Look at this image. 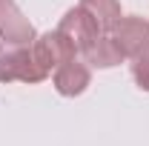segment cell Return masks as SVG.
Returning <instances> with one entry per match:
<instances>
[{"label": "cell", "mask_w": 149, "mask_h": 146, "mask_svg": "<svg viewBox=\"0 0 149 146\" xmlns=\"http://www.w3.org/2000/svg\"><path fill=\"white\" fill-rule=\"evenodd\" d=\"M49 74L37 66L32 55V43L29 46H15V43H3L0 46V83H40Z\"/></svg>", "instance_id": "1"}, {"label": "cell", "mask_w": 149, "mask_h": 146, "mask_svg": "<svg viewBox=\"0 0 149 146\" xmlns=\"http://www.w3.org/2000/svg\"><path fill=\"white\" fill-rule=\"evenodd\" d=\"M83 57H86V63H89L92 69H112V66H120V63L126 60L123 49L115 43V37H112L109 32H103V35L97 37L92 43V49L83 52Z\"/></svg>", "instance_id": "7"}, {"label": "cell", "mask_w": 149, "mask_h": 146, "mask_svg": "<svg viewBox=\"0 0 149 146\" xmlns=\"http://www.w3.org/2000/svg\"><path fill=\"white\" fill-rule=\"evenodd\" d=\"M32 55H35L37 66L43 69L46 74H52L55 69H60L63 63H69L74 60V46L66 40V37L60 35V32H43V35H37L32 40Z\"/></svg>", "instance_id": "2"}, {"label": "cell", "mask_w": 149, "mask_h": 146, "mask_svg": "<svg viewBox=\"0 0 149 146\" xmlns=\"http://www.w3.org/2000/svg\"><path fill=\"white\" fill-rule=\"evenodd\" d=\"M57 32H60V35L74 46V52H77V55L89 52V49H92V43L103 35V32H100V26L92 20V15H89V12H83L80 6L69 9V12L60 17Z\"/></svg>", "instance_id": "3"}, {"label": "cell", "mask_w": 149, "mask_h": 146, "mask_svg": "<svg viewBox=\"0 0 149 146\" xmlns=\"http://www.w3.org/2000/svg\"><path fill=\"white\" fill-rule=\"evenodd\" d=\"M0 37L3 43H15V46H29L37 37L32 20L20 12L15 0H0Z\"/></svg>", "instance_id": "5"}, {"label": "cell", "mask_w": 149, "mask_h": 146, "mask_svg": "<svg viewBox=\"0 0 149 146\" xmlns=\"http://www.w3.org/2000/svg\"><path fill=\"white\" fill-rule=\"evenodd\" d=\"M115 43L123 49V55L135 60V57L149 55V20L138 17V15H120V20L109 29Z\"/></svg>", "instance_id": "4"}, {"label": "cell", "mask_w": 149, "mask_h": 146, "mask_svg": "<svg viewBox=\"0 0 149 146\" xmlns=\"http://www.w3.org/2000/svg\"><path fill=\"white\" fill-rule=\"evenodd\" d=\"M77 6L92 15V20L100 26V32H109L120 20V0H80Z\"/></svg>", "instance_id": "8"}, {"label": "cell", "mask_w": 149, "mask_h": 146, "mask_svg": "<svg viewBox=\"0 0 149 146\" xmlns=\"http://www.w3.org/2000/svg\"><path fill=\"white\" fill-rule=\"evenodd\" d=\"M52 83H55V92L63 95V97H77L89 89L92 83V69L89 63H77V60H69L63 63L60 69L52 72Z\"/></svg>", "instance_id": "6"}, {"label": "cell", "mask_w": 149, "mask_h": 146, "mask_svg": "<svg viewBox=\"0 0 149 146\" xmlns=\"http://www.w3.org/2000/svg\"><path fill=\"white\" fill-rule=\"evenodd\" d=\"M132 77H135L138 89L149 92V55L135 57V60H132Z\"/></svg>", "instance_id": "9"}]
</instances>
